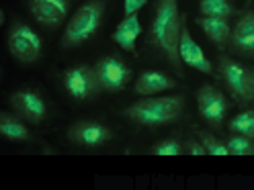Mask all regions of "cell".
<instances>
[{
  "label": "cell",
  "instance_id": "6da1fadb",
  "mask_svg": "<svg viewBox=\"0 0 254 190\" xmlns=\"http://www.w3.org/2000/svg\"><path fill=\"white\" fill-rule=\"evenodd\" d=\"M181 41V12L179 0H154V21L150 25L146 45L154 47L160 53L174 74L185 78L183 61L179 53Z\"/></svg>",
  "mask_w": 254,
  "mask_h": 190
},
{
  "label": "cell",
  "instance_id": "7a4b0ae2",
  "mask_svg": "<svg viewBox=\"0 0 254 190\" xmlns=\"http://www.w3.org/2000/svg\"><path fill=\"white\" fill-rule=\"evenodd\" d=\"M187 108L185 94H172V96H144L123 108V117L133 121L141 127H162L179 121Z\"/></svg>",
  "mask_w": 254,
  "mask_h": 190
},
{
  "label": "cell",
  "instance_id": "3957f363",
  "mask_svg": "<svg viewBox=\"0 0 254 190\" xmlns=\"http://www.w3.org/2000/svg\"><path fill=\"white\" fill-rule=\"evenodd\" d=\"M105 10H107V0H86V2H82L68 19L60 45L64 49H74V47H80L86 41H90L99 33L103 25Z\"/></svg>",
  "mask_w": 254,
  "mask_h": 190
},
{
  "label": "cell",
  "instance_id": "277c9868",
  "mask_svg": "<svg viewBox=\"0 0 254 190\" xmlns=\"http://www.w3.org/2000/svg\"><path fill=\"white\" fill-rule=\"evenodd\" d=\"M217 78L224 82L226 90L238 106H248L254 102V72L250 66L234 59L232 55H217Z\"/></svg>",
  "mask_w": 254,
  "mask_h": 190
},
{
  "label": "cell",
  "instance_id": "5b68a950",
  "mask_svg": "<svg viewBox=\"0 0 254 190\" xmlns=\"http://www.w3.org/2000/svg\"><path fill=\"white\" fill-rule=\"evenodd\" d=\"M6 47L12 59L23 63V66L35 63L43 55V39L33 27L19 19H14L10 23L8 35H6Z\"/></svg>",
  "mask_w": 254,
  "mask_h": 190
},
{
  "label": "cell",
  "instance_id": "8992f818",
  "mask_svg": "<svg viewBox=\"0 0 254 190\" xmlns=\"http://www.w3.org/2000/svg\"><path fill=\"white\" fill-rule=\"evenodd\" d=\"M62 86L76 102H90L103 92L97 70L90 63H76V66L64 70Z\"/></svg>",
  "mask_w": 254,
  "mask_h": 190
},
{
  "label": "cell",
  "instance_id": "52a82bcc",
  "mask_svg": "<svg viewBox=\"0 0 254 190\" xmlns=\"http://www.w3.org/2000/svg\"><path fill=\"white\" fill-rule=\"evenodd\" d=\"M195 98H197V108H199L201 119L207 123L213 131L224 129L226 117L230 113V100L226 94L213 84H203L195 92Z\"/></svg>",
  "mask_w": 254,
  "mask_h": 190
},
{
  "label": "cell",
  "instance_id": "ba28073f",
  "mask_svg": "<svg viewBox=\"0 0 254 190\" xmlns=\"http://www.w3.org/2000/svg\"><path fill=\"white\" fill-rule=\"evenodd\" d=\"M99 82L103 86V92H121L129 86L133 72L119 55H103L94 61Z\"/></svg>",
  "mask_w": 254,
  "mask_h": 190
},
{
  "label": "cell",
  "instance_id": "9c48e42d",
  "mask_svg": "<svg viewBox=\"0 0 254 190\" xmlns=\"http://www.w3.org/2000/svg\"><path fill=\"white\" fill-rule=\"evenodd\" d=\"M179 53H181V61L185 66L193 68L197 72H203L207 76H215L217 78V70L213 68L211 59L205 55L203 47L193 39L187 25V12H181V41H179Z\"/></svg>",
  "mask_w": 254,
  "mask_h": 190
},
{
  "label": "cell",
  "instance_id": "30bf717a",
  "mask_svg": "<svg viewBox=\"0 0 254 190\" xmlns=\"http://www.w3.org/2000/svg\"><path fill=\"white\" fill-rule=\"evenodd\" d=\"M8 104L14 113L31 125H41L47 119V102L37 90L23 88L12 92L8 96Z\"/></svg>",
  "mask_w": 254,
  "mask_h": 190
},
{
  "label": "cell",
  "instance_id": "8fae6325",
  "mask_svg": "<svg viewBox=\"0 0 254 190\" xmlns=\"http://www.w3.org/2000/svg\"><path fill=\"white\" fill-rule=\"evenodd\" d=\"M72 0H27V8L33 19L45 29H58L68 23Z\"/></svg>",
  "mask_w": 254,
  "mask_h": 190
},
{
  "label": "cell",
  "instance_id": "7c38bea8",
  "mask_svg": "<svg viewBox=\"0 0 254 190\" xmlns=\"http://www.w3.org/2000/svg\"><path fill=\"white\" fill-rule=\"evenodd\" d=\"M68 139L78 147H86V149H94L101 147L105 143H109L113 139V131L109 129L107 125L99 123V121H76L70 129H68Z\"/></svg>",
  "mask_w": 254,
  "mask_h": 190
},
{
  "label": "cell",
  "instance_id": "4fadbf2b",
  "mask_svg": "<svg viewBox=\"0 0 254 190\" xmlns=\"http://www.w3.org/2000/svg\"><path fill=\"white\" fill-rule=\"evenodd\" d=\"M230 51L238 57L254 59V10H242L236 25L232 27Z\"/></svg>",
  "mask_w": 254,
  "mask_h": 190
},
{
  "label": "cell",
  "instance_id": "5bb4252c",
  "mask_svg": "<svg viewBox=\"0 0 254 190\" xmlns=\"http://www.w3.org/2000/svg\"><path fill=\"white\" fill-rule=\"evenodd\" d=\"M177 86L179 82L172 76L158 70H148L137 76V80L133 84V92L137 96H156V94H162L166 90H174Z\"/></svg>",
  "mask_w": 254,
  "mask_h": 190
},
{
  "label": "cell",
  "instance_id": "9a60e30c",
  "mask_svg": "<svg viewBox=\"0 0 254 190\" xmlns=\"http://www.w3.org/2000/svg\"><path fill=\"white\" fill-rule=\"evenodd\" d=\"M195 25L205 33L219 51H224L230 47V37H232V25L230 19H217V17H197Z\"/></svg>",
  "mask_w": 254,
  "mask_h": 190
},
{
  "label": "cell",
  "instance_id": "2e32d148",
  "mask_svg": "<svg viewBox=\"0 0 254 190\" xmlns=\"http://www.w3.org/2000/svg\"><path fill=\"white\" fill-rule=\"evenodd\" d=\"M141 33H144V27L139 23V17L137 14H129V17H123V21L117 25V29L111 33V41L117 43L123 51H129V53L137 55L135 43H137Z\"/></svg>",
  "mask_w": 254,
  "mask_h": 190
},
{
  "label": "cell",
  "instance_id": "e0dca14e",
  "mask_svg": "<svg viewBox=\"0 0 254 190\" xmlns=\"http://www.w3.org/2000/svg\"><path fill=\"white\" fill-rule=\"evenodd\" d=\"M0 135L10 141H31V131L27 127V121L19 117L17 113H8V110H0Z\"/></svg>",
  "mask_w": 254,
  "mask_h": 190
},
{
  "label": "cell",
  "instance_id": "ac0fdd59",
  "mask_svg": "<svg viewBox=\"0 0 254 190\" xmlns=\"http://www.w3.org/2000/svg\"><path fill=\"white\" fill-rule=\"evenodd\" d=\"M199 12L201 17H217V19H232L242 14V10L234 6V2H230V0H199Z\"/></svg>",
  "mask_w": 254,
  "mask_h": 190
},
{
  "label": "cell",
  "instance_id": "d6986e66",
  "mask_svg": "<svg viewBox=\"0 0 254 190\" xmlns=\"http://www.w3.org/2000/svg\"><path fill=\"white\" fill-rule=\"evenodd\" d=\"M228 131L254 139V108H244L236 117H232L228 121Z\"/></svg>",
  "mask_w": 254,
  "mask_h": 190
},
{
  "label": "cell",
  "instance_id": "ffe728a7",
  "mask_svg": "<svg viewBox=\"0 0 254 190\" xmlns=\"http://www.w3.org/2000/svg\"><path fill=\"white\" fill-rule=\"evenodd\" d=\"M195 135L199 137V141L203 143V147H205V151H207V155H230L226 141L219 139L215 133H209V131L199 129V127H197Z\"/></svg>",
  "mask_w": 254,
  "mask_h": 190
},
{
  "label": "cell",
  "instance_id": "44dd1931",
  "mask_svg": "<svg viewBox=\"0 0 254 190\" xmlns=\"http://www.w3.org/2000/svg\"><path fill=\"white\" fill-rule=\"evenodd\" d=\"M226 145H228L230 155H252L254 139H250L246 135H240V133H228Z\"/></svg>",
  "mask_w": 254,
  "mask_h": 190
},
{
  "label": "cell",
  "instance_id": "7402d4cb",
  "mask_svg": "<svg viewBox=\"0 0 254 190\" xmlns=\"http://www.w3.org/2000/svg\"><path fill=\"white\" fill-rule=\"evenodd\" d=\"M152 155H183L185 147H183V141H179L177 137H166L162 141H158L150 147Z\"/></svg>",
  "mask_w": 254,
  "mask_h": 190
},
{
  "label": "cell",
  "instance_id": "603a6c76",
  "mask_svg": "<svg viewBox=\"0 0 254 190\" xmlns=\"http://www.w3.org/2000/svg\"><path fill=\"white\" fill-rule=\"evenodd\" d=\"M183 147H185V153L189 155H207V151H205L203 143L199 141V137H189L183 141Z\"/></svg>",
  "mask_w": 254,
  "mask_h": 190
},
{
  "label": "cell",
  "instance_id": "cb8c5ba5",
  "mask_svg": "<svg viewBox=\"0 0 254 190\" xmlns=\"http://www.w3.org/2000/svg\"><path fill=\"white\" fill-rule=\"evenodd\" d=\"M146 4H148V0H123V12H125V17H129V14H137Z\"/></svg>",
  "mask_w": 254,
  "mask_h": 190
},
{
  "label": "cell",
  "instance_id": "d4e9b609",
  "mask_svg": "<svg viewBox=\"0 0 254 190\" xmlns=\"http://www.w3.org/2000/svg\"><path fill=\"white\" fill-rule=\"evenodd\" d=\"M246 2H252V0H246Z\"/></svg>",
  "mask_w": 254,
  "mask_h": 190
},
{
  "label": "cell",
  "instance_id": "484cf974",
  "mask_svg": "<svg viewBox=\"0 0 254 190\" xmlns=\"http://www.w3.org/2000/svg\"><path fill=\"white\" fill-rule=\"evenodd\" d=\"M252 155H254V149H252Z\"/></svg>",
  "mask_w": 254,
  "mask_h": 190
},
{
  "label": "cell",
  "instance_id": "4316f807",
  "mask_svg": "<svg viewBox=\"0 0 254 190\" xmlns=\"http://www.w3.org/2000/svg\"><path fill=\"white\" fill-rule=\"evenodd\" d=\"M252 72H254V68H252Z\"/></svg>",
  "mask_w": 254,
  "mask_h": 190
}]
</instances>
